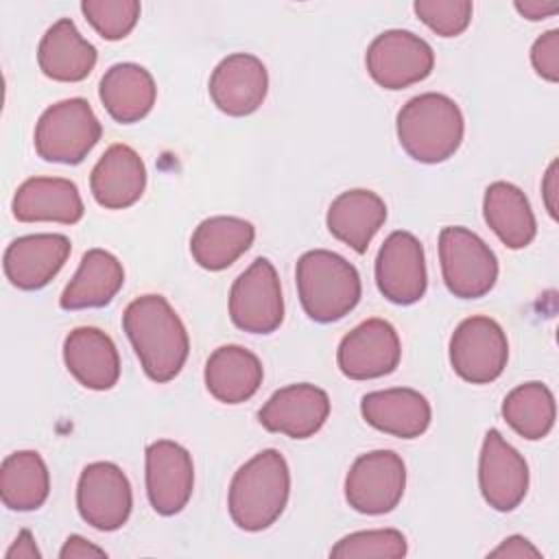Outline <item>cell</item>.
Here are the masks:
<instances>
[{
    "label": "cell",
    "mask_w": 559,
    "mask_h": 559,
    "mask_svg": "<svg viewBox=\"0 0 559 559\" xmlns=\"http://www.w3.org/2000/svg\"><path fill=\"white\" fill-rule=\"evenodd\" d=\"M122 330L153 382H170L183 369L190 338L183 321L162 295H142L122 312Z\"/></svg>",
    "instance_id": "1"
},
{
    "label": "cell",
    "mask_w": 559,
    "mask_h": 559,
    "mask_svg": "<svg viewBox=\"0 0 559 559\" xmlns=\"http://www.w3.org/2000/svg\"><path fill=\"white\" fill-rule=\"evenodd\" d=\"M290 493V469L280 450H262L231 478L227 507L234 524L258 533L280 520Z\"/></svg>",
    "instance_id": "2"
},
{
    "label": "cell",
    "mask_w": 559,
    "mask_h": 559,
    "mask_svg": "<svg viewBox=\"0 0 559 559\" xmlns=\"http://www.w3.org/2000/svg\"><path fill=\"white\" fill-rule=\"evenodd\" d=\"M400 146L421 164H441L450 159L465 133L461 107L445 94L426 92L413 96L395 120Z\"/></svg>",
    "instance_id": "3"
},
{
    "label": "cell",
    "mask_w": 559,
    "mask_h": 559,
    "mask_svg": "<svg viewBox=\"0 0 559 559\" xmlns=\"http://www.w3.org/2000/svg\"><path fill=\"white\" fill-rule=\"evenodd\" d=\"M304 312L317 323H334L349 314L362 295L356 266L328 249L306 251L295 269Z\"/></svg>",
    "instance_id": "4"
},
{
    "label": "cell",
    "mask_w": 559,
    "mask_h": 559,
    "mask_svg": "<svg viewBox=\"0 0 559 559\" xmlns=\"http://www.w3.org/2000/svg\"><path fill=\"white\" fill-rule=\"evenodd\" d=\"M103 135V127L85 98L50 105L35 124V151L55 164H81Z\"/></svg>",
    "instance_id": "5"
},
{
    "label": "cell",
    "mask_w": 559,
    "mask_h": 559,
    "mask_svg": "<svg viewBox=\"0 0 559 559\" xmlns=\"http://www.w3.org/2000/svg\"><path fill=\"white\" fill-rule=\"evenodd\" d=\"M439 262L448 290L459 299L485 297L498 280V258L489 245L465 227H443Z\"/></svg>",
    "instance_id": "6"
},
{
    "label": "cell",
    "mask_w": 559,
    "mask_h": 559,
    "mask_svg": "<svg viewBox=\"0 0 559 559\" xmlns=\"http://www.w3.org/2000/svg\"><path fill=\"white\" fill-rule=\"evenodd\" d=\"M509 341L491 317H467L450 336V365L459 378L472 384H489L504 371Z\"/></svg>",
    "instance_id": "7"
},
{
    "label": "cell",
    "mask_w": 559,
    "mask_h": 559,
    "mask_svg": "<svg viewBox=\"0 0 559 559\" xmlns=\"http://www.w3.org/2000/svg\"><path fill=\"white\" fill-rule=\"evenodd\" d=\"M231 323L251 334H271L284 321V297L275 266L266 258H255L231 284Z\"/></svg>",
    "instance_id": "8"
},
{
    "label": "cell",
    "mask_w": 559,
    "mask_h": 559,
    "mask_svg": "<svg viewBox=\"0 0 559 559\" xmlns=\"http://www.w3.org/2000/svg\"><path fill=\"white\" fill-rule=\"evenodd\" d=\"M406 489V465L393 450L360 454L345 476V500L365 515L393 511Z\"/></svg>",
    "instance_id": "9"
},
{
    "label": "cell",
    "mask_w": 559,
    "mask_h": 559,
    "mask_svg": "<svg viewBox=\"0 0 559 559\" xmlns=\"http://www.w3.org/2000/svg\"><path fill=\"white\" fill-rule=\"evenodd\" d=\"M365 66L380 87L404 90L430 76L435 52L419 35L404 28H391L369 44Z\"/></svg>",
    "instance_id": "10"
},
{
    "label": "cell",
    "mask_w": 559,
    "mask_h": 559,
    "mask_svg": "<svg viewBox=\"0 0 559 559\" xmlns=\"http://www.w3.org/2000/svg\"><path fill=\"white\" fill-rule=\"evenodd\" d=\"M76 509L98 531H118L133 509V493L127 474L109 461L83 467L76 485Z\"/></svg>",
    "instance_id": "11"
},
{
    "label": "cell",
    "mask_w": 559,
    "mask_h": 559,
    "mask_svg": "<svg viewBox=\"0 0 559 559\" xmlns=\"http://www.w3.org/2000/svg\"><path fill=\"white\" fill-rule=\"evenodd\" d=\"M402 343L395 328L384 319H367L343 336L336 362L349 380H373L397 369Z\"/></svg>",
    "instance_id": "12"
},
{
    "label": "cell",
    "mask_w": 559,
    "mask_h": 559,
    "mask_svg": "<svg viewBox=\"0 0 559 559\" xmlns=\"http://www.w3.org/2000/svg\"><path fill=\"white\" fill-rule=\"evenodd\" d=\"M376 284L384 299L397 306L419 301L428 286L421 242L411 231H393L376 255Z\"/></svg>",
    "instance_id": "13"
},
{
    "label": "cell",
    "mask_w": 559,
    "mask_h": 559,
    "mask_svg": "<svg viewBox=\"0 0 559 559\" xmlns=\"http://www.w3.org/2000/svg\"><path fill=\"white\" fill-rule=\"evenodd\" d=\"M478 487L489 507L500 513L520 507L528 491L524 456L496 430H487L478 456Z\"/></svg>",
    "instance_id": "14"
},
{
    "label": "cell",
    "mask_w": 559,
    "mask_h": 559,
    "mask_svg": "<svg viewBox=\"0 0 559 559\" xmlns=\"http://www.w3.org/2000/svg\"><path fill=\"white\" fill-rule=\"evenodd\" d=\"M194 489V465L190 452L170 441L159 439L146 448V496L155 513H179Z\"/></svg>",
    "instance_id": "15"
},
{
    "label": "cell",
    "mask_w": 559,
    "mask_h": 559,
    "mask_svg": "<svg viewBox=\"0 0 559 559\" xmlns=\"http://www.w3.org/2000/svg\"><path fill=\"white\" fill-rule=\"evenodd\" d=\"M330 415V397L323 389L299 382L277 389L258 411L262 428L290 439H308L321 430Z\"/></svg>",
    "instance_id": "16"
},
{
    "label": "cell",
    "mask_w": 559,
    "mask_h": 559,
    "mask_svg": "<svg viewBox=\"0 0 559 559\" xmlns=\"http://www.w3.org/2000/svg\"><path fill=\"white\" fill-rule=\"evenodd\" d=\"M210 98L227 116H249L266 98V66L249 52L227 55L210 76Z\"/></svg>",
    "instance_id": "17"
},
{
    "label": "cell",
    "mask_w": 559,
    "mask_h": 559,
    "mask_svg": "<svg viewBox=\"0 0 559 559\" xmlns=\"http://www.w3.org/2000/svg\"><path fill=\"white\" fill-rule=\"evenodd\" d=\"M70 251V238L63 234L20 236L4 251V275L20 290H39L63 269Z\"/></svg>",
    "instance_id": "18"
},
{
    "label": "cell",
    "mask_w": 559,
    "mask_h": 559,
    "mask_svg": "<svg viewBox=\"0 0 559 559\" xmlns=\"http://www.w3.org/2000/svg\"><path fill=\"white\" fill-rule=\"evenodd\" d=\"M146 188V166L129 144H111L90 175L94 201L105 210L133 205Z\"/></svg>",
    "instance_id": "19"
},
{
    "label": "cell",
    "mask_w": 559,
    "mask_h": 559,
    "mask_svg": "<svg viewBox=\"0 0 559 559\" xmlns=\"http://www.w3.org/2000/svg\"><path fill=\"white\" fill-rule=\"evenodd\" d=\"M63 362L74 380L92 391H109L120 378L116 343L98 328H74L63 341Z\"/></svg>",
    "instance_id": "20"
},
{
    "label": "cell",
    "mask_w": 559,
    "mask_h": 559,
    "mask_svg": "<svg viewBox=\"0 0 559 559\" xmlns=\"http://www.w3.org/2000/svg\"><path fill=\"white\" fill-rule=\"evenodd\" d=\"M360 413L369 426L400 439H415L424 435L432 419L430 402L419 391L408 386L371 391L362 395Z\"/></svg>",
    "instance_id": "21"
},
{
    "label": "cell",
    "mask_w": 559,
    "mask_h": 559,
    "mask_svg": "<svg viewBox=\"0 0 559 559\" xmlns=\"http://www.w3.org/2000/svg\"><path fill=\"white\" fill-rule=\"evenodd\" d=\"M13 216L22 223H63L74 225L85 207L74 181L63 177H31L13 194Z\"/></svg>",
    "instance_id": "22"
},
{
    "label": "cell",
    "mask_w": 559,
    "mask_h": 559,
    "mask_svg": "<svg viewBox=\"0 0 559 559\" xmlns=\"http://www.w3.org/2000/svg\"><path fill=\"white\" fill-rule=\"evenodd\" d=\"M96 48L79 33L70 17L57 20L41 37L37 48L39 70L61 83H76L92 74L96 66Z\"/></svg>",
    "instance_id": "23"
},
{
    "label": "cell",
    "mask_w": 559,
    "mask_h": 559,
    "mask_svg": "<svg viewBox=\"0 0 559 559\" xmlns=\"http://www.w3.org/2000/svg\"><path fill=\"white\" fill-rule=\"evenodd\" d=\"M386 221L384 201L365 188L341 192L328 207V231L352 247L356 253H365L373 236Z\"/></svg>",
    "instance_id": "24"
},
{
    "label": "cell",
    "mask_w": 559,
    "mask_h": 559,
    "mask_svg": "<svg viewBox=\"0 0 559 559\" xmlns=\"http://www.w3.org/2000/svg\"><path fill=\"white\" fill-rule=\"evenodd\" d=\"M203 378L214 400L223 404H240L258 393L264 369L251 349L223 345L210 354Z\"/></svg>",
    "instance_id": "25"
},
{
    "label": "cell",
    "mask_w": 559,
    "mask_h": 559,
    "mask_svg": "<svg viewBox=\"0 0 559 559\" xmlns=\"http://www.w3.org/2000/svg\"><path fill=\"white\" fill-rule=\"evenodd\" d=\"M98 96L107 114L122 124L140 122L155 105L157 87L153 74L138 63L111 66L98 85Z\"/></svg>",
    "instance_id": "26"
},
{
    "label": "cell",
    "mask_w": 559,
    "mask_h": 559,
    "mask_svg": "<svg viewBox=\"0 0 559 559\" xmlns=\"http://www.w3.org/2000/svg\"><path fill=\"white\" fill-rule=\"evenodd\" d=\"M122 284V262L105 249H90L83 253L74 277L66 284L59 306L63 310L103 308L118 295Z\"/></svg>",
    "instance_id": "27"
},
{
    "label": "cell",
    "mask_w": 559,
    "mask_h": 559,
    "mask_svg": "<svg viewBox=\"0 0 559 559\" xmlns=\"http://www.w3.org/2000/svg\"><path fill=\"white\" fill-rule=\"evenodd\" d=\"M255 229L238 216H210L197 225L190 238V253L205 271L231 266L253 245Z\"/></svg>",
    "instance_id": "28"
},
{
    "label": "cell",
    "mask_w": 559,
    "mask_h": 559,
    "mask_svg": "<svg viewBox=\"0 0 559 559\" xmlns=\"http://www.w3.org/2000/svg\"><path fill=\"white\" fill-rule=\"evenodd\" d=\"M483 216L491 231L509 249H524L537 234L535 214L526 194L509 181H493L487 186Z\"/></svg>",
    "instance_id": "29"
},
{
    "label": "cell",
    "mask_w": 559,
    "mask_h": 559,
    "mask_svg": "<svg viewBox=\"0 0 559 559\" xmlns=\"http://www.w3.org/2000/svg\"><path fill=\"white\" fill-rule=\"evenodd\" d=\"M50 493V474L35 450L9 454L0 467V498L11 511H35Z\"/></svg>",
    "instance_id": "30"
},
{
    "label": "cell",
    "mask_w": 559,
    "mask_h": 559,
    "mask_svg": "<svg viewBox=\"0 0 559 559\" xmlns=\"http://www.w3.org/2000/svg\"><path fill=\"white\" fill-rule=\"evenodd\" d=\"M502 417L520 437L544 439L555 426V395L542 382H524L502 400Z\"/></svg>",
    "instance_id": "31"
},
{
    "label": "cell",
    "mask_w": 559,
    "mask_h": 559,
    "mask_svg": "<svg viewBox=\"0 0 559 559\" xmlns=\"http://www.w3.org/2000/svg\"><path fill=\"white\" fill-rule=\"evenodd\" d=\"M408 552L406 537L397 528H376V531H356L338 539L330 557L334 559H400Z\"/></svg>",
    "instance_id": "32"
},
{
    "label": "cell",
    "mask_w": 559,
    "mask_h": 559,
    "mask_svg": "<svg viewBox=\"0 0 559 559\" xmlns=\"http://www.w3.org/2000/svg\"><path fill=\"white\" fill-rule=\"evenodd\" d=\"M138 0H83L81 11L92 28L107 41L127 37L140 20Z\"/></svg>",
    "instance_id": "33"
},
{
    "label": "cell",
    "mask_w": 559,
    "mask_h": 559,
    "mask_svg": "<svg viewBox=\"0 0 559 559\" xmlns=\"http://www.w3.org/2000/svg\"><path fill=\"white\" fill-rule=\"evenodd\" d=\"M417 17L441 37L461 35L472 22L469 0H415L413 4Z\"/></svg>",
    "instance_id": "34"
},
{
    "label": "cell",
    "mask_w": 559,
    "mask_h": 559,
    "mask_svg": "<svg viewBox=\"0 0 559 559\" xmlns=\"http://www.w3.org/2000/svg\"><path fill=\"white\" fill-rule=\"evenodd\" d=\"M531 63L535 72L550 81H559V31L550 28L544 35H539L531 48Z\"/></svg>",
    "instance_id": "35"
},
{
    "label": "cell",
    "mask_w": 559,
    "mask_h": 559,
    "mask_svg": "<svg viewBox=\"0 0 559 559\" xmlns=\"http://www.w3.org/2000/svg\"><path fill=\"white\" fill-rule=\"evenodd\" d=\"M489 557H511V559H522V557H542V552L522 535H511L507 537L498 548L489 552Z\"/></svg>",
    "instance_id": "36"
},
{
    "label": "cell",
    "mask_w": 559,
    "mask_h": 559,
    "mask_svg": "<svg viewBox=\"0 0 559 559\" xmlns=\"http://www.w3.org/2000/svg\"><path fill=\"white\" fill-rule=\"evenodd\" d=\"M59 557L61 559H90V557H107V552L81 535H70L66 539L63 548L59 550Z\"/></svg>",
    "instance_id": "37"
},
{
    "label": "cell",
    "mask_w": 559,
    "mask_h": 559,
    "mask_svg": "<svg viewBox=\"0 0 559 559\" xmlns=\"http://www.w3.org/2000/svg\"><path fill=\"white\" fill-rule=\"evenodd\" d=\"M513 7L520 15H524L531 22L546 20L559 11V2H546V0H524V2L518 0Z\"/></svg>",
    "instance_id": "38"
},
{
    "label": "cell",
    "mask_w": 559,
    "mask_h": 559,
    "mask_svg": "<svg viewBox=\"0 0 559 559\" xmlns=\"http://www.w3.org/2000/svg\"><path fill=\"white\" fill-rule=\"evenodd\" d=\"M41 552L28 531H22L11 548L4 552V559H39Z\"/></svg>",
    "instance_id": "39"
},
{
    "label": "cell",
    "mask_w": 559,
    "mask_h": 559,
    "mask_svg": "<svg viewBox=\"0 0 559 559\" xmlns=\"http://www.w3.org/2000/svg\"><path fill=\"white\" fill-rule=\"evenodd\" d=\"M557 168H559V162L552 159L546 175H544V181H542L544 203H546V210L552 218H557Z\"/></svg>",
    "instance_id": "40"
}]
</instances>
